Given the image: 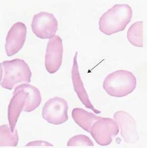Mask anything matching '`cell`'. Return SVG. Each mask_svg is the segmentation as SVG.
Wrapping results in <instances>:
<instances>
[{"instance_id": "cell-6", "label": "cell", "mask_w": 147, "mask_h": 148, "mask_svg": "<svg viewBox=\"0 0 147 148\" xmlns=\"http://www.w3.org/2000/svg\"><path fill=\"white\" fill-rule=\"evenodd\" d=\"M68 103L66 100L59 97H54L45 103L42 115L50 124L61 125L68 120Z\"/></svg>"}, {"instance_id": "cell-4", "label": "cell", "mask_w": 147, "mask_h": 148, "mask_svg": "<svg viewBox=\"0 0 147 148\" xmlns=\"http://www.w3.org/2000/svg\"><path fill=\"white\" fill-rule=\"evenodd\" d=\"M137 80L130 71L120 69L108 75L103 83V88L110 96L123 97L135 90Z\"/></svg>"}, {"instance_id": "cell-11", "label": "cell", "mask_w": 147, "mask_h": 148, "mask_svg": "<svg viewBox=\"0 0 147 148\" xmlns=\"http://www.w3.org/2000/svg\"><path fill=\"white\" fill-rule=\"evenodd\" d=\"M77 55L78 52H76L73 59V67L71 72L72 79L75 91H76L79 100L86 107L93 110L96 114H100L101 112L94 107L93 105L89 100L88 95H87L86 89L84 87V84L82 83L79 71Z\"/></svg>"}, {"instance_id": "cell-12", "label": "cell", "mask_w": 147, "mask_h": 148, "mask_svg": "<svg viewBox=\"0 0 147 148\" xmlns=\"http://www.w3.org/2000/svg\"><path fill=\"white\" fill-rule=\"evenodd\" d=\"M72 116L77 124L88 132H90V129L94 123L101 117L79 108L73 109Z\"/></svg>"}, {"instance_id": "cell-2", "label": "cell", "mask_w": 147, "mask_h": 148, "mask_svg": "<svg viewBox=\"0 0 147 148\" xmlns=\"http://www.w3.org/2000/svg\"><path fill=\"white\" fill-rule=\"evenodd\" d=\"M133 10L127 4H116L100 17V31L107 35L123 31L131 21Z\"/></svg>"}, {"instance_id": "cell-1", "label": "cell", "mask_w": 147, "mask_h": 148, "mask_svg": "<svg viewBox=\"0 0 147 148\" xmlns=\"http://www.w3.org/2000/svg\"><path fill=\"white\" fill-rule=\"evenodd\" d=\"M41 101V93L37 87L26 83L15 88L8 110V123L12 132L21 112H32L39 106Z\"/></svg>"}, {"instance_id": "cell-10", "label": "cell", "mask_w": 147, "mask_h": 148, "mask_svg": "<svg viewBox=\"0 0 147 148\" xmlns=\"http://www.w3.org/2000/svg\"><path fill=\"white\" fill-rule=\"evenodd\" d=\"M113 117L121 129V135L127 143H135L139 140V136L136 129V121L128 112L117 111Z\"/></svg>"}, {"instance_id": "cell-5", "label": "cell", "mask_w": 147, "mask_h": 148, "mask_svg": "<svg viewBox=\"0 0 147 148\" xmlns=\"http://www.w3.org/2000/svg\"><path fill=\"white\" fill-rule=\"evenodd\" d=\"M119 132V125L115 120L100 117L92 125L89 133L97 143L104 146L109 145Z\"/></svg>"}, {"instance_id": "cell-7", "label": "cell", "mask_w": 147, "mask_h": 148, "mask_svg": "<svg viewBox=\"0 0 147 148\" xmlns=\"http://www.w3.org/2000/svg\"><path fill=\"white\" fill-rule=\"evenodd\" d=\"M32 30L38 38L51 39L58 30V22L54 15L47 12H40L33 16Z\"/></svg>"}, {"instance_id": "cell-14", "label": "cell", "mask_w": 147, "mask_h": 148, "mask_svg": "<svg viewBox=\"0 0 147 148\" xmlns=\"http://www.w3.org/2000/svg\"><path fill=\"white\" fill-rule=\"evenodd\" d=\"M0 146L16 147L19 141V136L17 130L11 131L8 125L3 124L0 126Z\"/></svg>"}, {"instance_id": "cell-15", "label": "cell", "mask_w": 147, "mask_h": 148, "mask_svg": "<svg viewBox=\"0 0 147 148\" xmlns=\"http://www.w3.org/2000/svg\"><path fill=\"white\" fill-rule=\"evenodd\" d=\"M67 146H94L93 142L87 136L79 134L70 139L67 144Z\"/></svg>"}, {"instance_id": "cell-16", "label": "cell", "mask_w": 147, "mask_h": 148, "mask_svg": "<svg viewBox=\"0 0 147 148\" xmlns=\"http://www.w3.org/2000/svg\"><path fill=\"white\" fill-rule=\"evenodd\" d=\"M53 146L54 145L49 142H46L42 140H36L35 141L29 142L26 145L25 147L29 146Z\"/></svg>"}, {"instance_id": "cell-13", "label": "cell", "mask_w": 147, "mask_h": 148, "mask_svg": "<svg viewBox=\"0 0 147 148\" xmlns=\"http://www.w3.org/2000/svg\"><path fill=\"white\" fill-rule=\"evenodd\" d=\"M130 43L137 47H143V22L137 21L130 25L127 32Z\"/></svg>"}, {"instance_id": "cell-8", "label": "cell", "mask_w": 147, "mask_h": 148, "mask_svg": "<svg viewBox=\"0 0 147 148\" xmlns=\"http://www.w3.org/2000/svg\"><path fill=\"white\" fill-rule=\"evenodd\" d=\"M63 52L62 40L59 35H55L48 42L45 57V66L49 73L54 74L60 69Z\"/></svg>"}, {"instance_id": "cell-9", "label": "cell", "mask_w": 147, "mask_h": 148, "mask_svg": "<svg viewBox=\"0 0 147 148\" xmlns=\"http://www.w3.org/2000/svg\"><path fill=\"white\" fill-rule=\"evenodd\" d=\"M27 27L24 23L18 22L13 25L7 34L5 50L10 57L16 54L24 46L27 36Z\"/></svg>"}, {"instance_id": "cell-3", "label": "cell", "mask_w": 147, "mask_h": 148, "mask_svg": "<svg viewBox=\"0 0 147 148\" xmlns=\"http://www.w3.org/2000/svg\"><path fill=\"white\" fill-rule=\"evenodd\" d=\"M2 88L12 90L17 84L29 83L31 81L32 73L29 65L24 60L16 58L5 61L1 63Z\"/></svg>"}]
</instances>
